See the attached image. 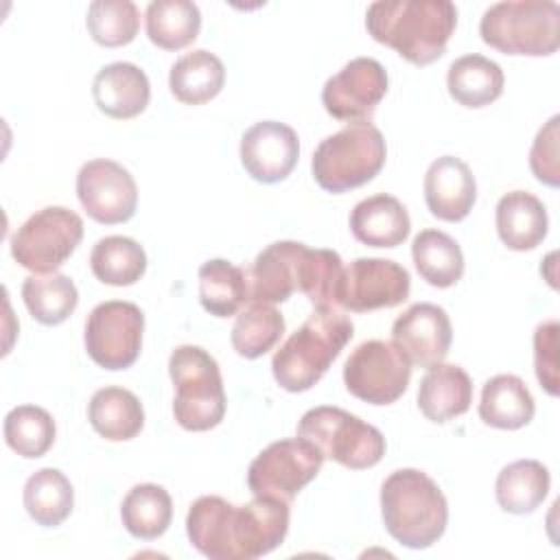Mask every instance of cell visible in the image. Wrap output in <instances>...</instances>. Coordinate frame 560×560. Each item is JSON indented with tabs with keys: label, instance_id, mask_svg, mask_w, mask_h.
<instances>
[{
	"label": "cell",
	"instance_id": "44dd1931",
	"mask_svg": "<svg viewBox=\"0 0 560 560\" xmlns=\"http://www.w3.org/2000/svg\"><path fill=\"white\" fill-rule=\"evenodd\" d=\"M350 230L368 247H396L409 236L411 221L407 208L396 197L378 192L352 208Z\"/></svg>",
	"mask_w": 560,
	"mask_h": 560
},
{
	"label": "cell",
	"instance_id": "5bb4252c",
	"mask_svg": "<svg viewBox=\"0 0 560 560\" xmlns=\"http://www.w3.org/2000/svg\"><path fill=\"white\" fill-rule=\"evenodd\" d=\"M409 271L387 258H357L343 267L339 306L352 313L398 306L409 298Z\"/></svg>",
	"mask_w": 560,
	"mask_h": 560
},
{
	"label": "cell",
	"instance_id": "52a82bcc",
	"mask_svg": "<svg viewBox=\"0 0 560 560\" xmlns=\"http://www.w3.org/2000/svg\"><path fill=\"white\" fill-rule=\"evenodd\" d=\"M481 39L505 55L547 57L560 44V7L551 0H505L486 9Z\"/></svg>",
	"mask_w": 560,
	"mask_h": 560
},
{
	"label": "cell",
	"instance_id": "7402d4cb",
	"mask_svg": "<svg viewBox=\"0 0 560 560\" xmlns=\"http://www.w3.org/2000/svg\"><path fill=\"white\" fill-rule=\"evenodd\" d=\"M472 381L468 372L453 363L429 368L418 387V407L431 422H448L470 409Z\"/></svg>",
	"mask_w": 560,
	"mask_h": 560
},
{
	"label": "cell",
	"instance_id": "d4e9b609",
	"mask_svg": "<svg viewBox=\"0 0 560 560\" xmlns=\"http://www.w3.org/2000/svg\"><path fill=\"white\" fill-rule=\"evenodd\" d=\"M88 420L105 440L125 442L142 431L144 409L133 392L112 385L94 392L88 405Z\"/></svg>",
	"mask_w": 560,
	"mask_h": 560
},
{
	"label": "cell",
	"instance_id": "f546056e",
	"mask_svg": "<svg viewBox=\"0 0 560 560\" xmlns=\"http://www.w3.org/2000/svg\"><path fill=\"white\" fill-rule=\"evenodd\" d=\"M74 505L70 479L57 468H39L24 483V508L42 527L61 525Z\"/></svg>",
	"mask_w": 560,
	"mask_h": 560
},
{
	"label": "cell",
	"instance_id": "3957f363",
	"mask_svg": "<svg viewBox=\"0 0 560 560\" xmlns=\"http://www.w3.org/2000/svg\"><path fill=\"white\" fill-rule=\"evenodd\" d=\"M455 26L457 7L448 0H378L365 11L372 39L394 48L413 66L440 59Z\"/></svg>",
	"mask_w": 560,
	"mask_h": 560
},
{
	"label": "cell",
	"instance_id": "ab89813d",
	"mask_svg": "<svg viewBox=\"0 0 560 560\" xmlns=\"http://www.w3.org/2000/svg\"><path fill=\"white\" fill-rule=\"evenodd\" d=\"M558 122L560 116H551V120L536 133L529 153V166L538 182L558 188L560 184V166H558Z\"/></svg>",
	"mask_w": 560,
	"mask_h": 560
},
{
	"label": "cell",
	"instance_id": "ba28073f",
	"mask_svg": "<svg viewBox=\"0 0 560 560\" xmlns=\"http://www.w3.org/2000/svg\"><path fill=\"white\" fill-rule=\"evenodd\" d=\"M168 374L177 424L186 431L214 429L225 416V389L214 357L199 346H179L171 352Z\"/></svg>",
	"mask_w": 560,
	"mask_h": 560
},
{
	"label": "cell",
	"instance_id": "d590c367",
	"mask_svg": "<svg viewBox=\"0 0 560 560\" xmlns=\"http://www.w3.org/2000/svg\"><path fill=\"white\" fill-rule=\"evenodd\" d=\"M282 332L284 317L273 304L249 302V306L236 315L230 341L238 357L258 359L280 341Z\"/></svg>",
	"mask_w": 560,
	"mask_h": 560
},
{
	"label": "cell",
	"instance_id": "f35d334b",
	"mask_svg": "<svg viewBox=\"0 0 560 560\" xmlns=\"http://www.w3.org/2000/svg\"><path fill=\"white\" fill-rule=\"evenodd\" d=\"M558 332L556 319L542 322L534 332V365L540 387L549 396H558Z\"/></svg>",
	"mask_w": 560,
	"mask_h": 560
},
{
	"label": "cell",
	"instance_id": "f1b7e54d",
	"mask_svg": "<svg viewBox=\"0 0 560 560\" xmlns=\"http://www.w3.org/2000/svg\"><path fill=\"white\" fill-rule=\"evenodd\" d=\"M199 302L214 317H232L249 302L247 273L223 258L206 260L199 267Z\"/></svg>",
	"mask_w": 560,
	"mask_h": 560
},
{
	"label": "cell",
	"instance_id": "9a60e30c",
	"mask_svg": "<svg viewBox=\"0 0 560 560\" xmlns=\"http://www.w3.org/2000/svg\"><path fill=\"white\" fill-rule=\"evenodd\" d=\"M77 197L98 223H125L136 214L138 188L131 173L114 160H90L77 173Z\"/></svg>",
	"mask_w": 560,
	"mask_h": 560
},
{
	"label": "cell",
	"instance_id": "277c9868",
	"mask_svg": "<svg viewBox=\"0 0 560 560\" xmlns=\"http://www.w3.org/2000/svg\"><path fill=\"white\" fill-rule=\"evenodd\" d=\"M381 514L394 540L409 549H427L446 529L448 503L427 472L400 468L381 486Z\"/></svg>",
	"mask_w": 560,
	"mask_h": 560
},
{
	"label": "cell",
	"instance_id": "9c48e42d",
	"mask_svg": "<svg viewBox=\"0 0 560 560\" xmlns=\"http://www.w3.org/2000/svg\"><path fill=\"white\" fill-rule=\"evenodd\" d=\"M298 438L311 442L324 459L328 457L352 470L372 468L385 455L383 433L339 407L308 409L298 424Z\"/></svg>",
	"mask_w": 560,
	"mask_h": 560
},
{
	"label": "cell",
	"instance_id": "603a6c76",
	"mask_svg": "<svg viewBox=\"0 0 560 560\" xmlns=\"http://www.w3.org/2000/svg\"><path fill=\"white\" fill-rule=\"evenodd\" d=\"M497 234L508 249L525 252L542 243L549 228V217L545 203L527 192L512 190L503 195L497 203Z\"/></svg>",
	"mask_w": 560,
	"mask_h": 560
},
{
	"label": "cell",
	"instance_id": "836d02e7",
	"mask_svg": "<svg viewBox=\"0 0 560 560\" xmlns=\"http://www.w3.org/2000/svg\"><path fill=\"white\" fill-rule=\"evenodd\" d=\"M22 300L33 319L46 326H57L74 313L79 291L63 273H33L22 284Z\"/></svg>",
	"mask_w": 560,
	"mask_h": 560
},
{
	"label": "cell",
	"instance_id": "7a4b0ae2",
	"mask_svg": "<svg viewBox=\"0 0 560 560\" xmlns=\"http://www.w3.org/2000/svg\"><path fill=\"white\" fill-rule=\"evenodd\" d=\"M341 276L343 262L337 252L276 241L256 256L247 273L249 302L278 304L300 291L315 308H339Z\"/></svg>",
	"mask_w": 560,
	"mask_h": 560
},
{
	"label": "cell",
	"instance_id": "ac0fdd59",
	"mask_svg": "<svg viewBox=\"0 0 560 560\" xmlns=\"http://www.w3.org/2000/svg\"><path fill=\"white\" fill-rule=\"evenodd\" d=\"M300 158L298 133L278 120H260L241 138V164L262 184H276L291 175Z\"/></svg>",
	"mask_w": 560,
	"mask_h": 560
},
{
	"label": "cell",
	"instance_id": "5b68a950",
	"mask_svg": "<svg viewBox=\"0 0 560 560\" xmlns=\"http://www.w3.org/2000/svg\"><path fill=\"white\" fill-rule=\"evenodd\" d=\"M354 326L339 308H315L308 319L276 350L271 372L287 392L311 389L352 339Z\"/></svg>",
	"mask_w": 560,
	"mask_h": 560
},
{
	"label": "cell",
	"instance_id": "4fadbf2b",
	"mask_svg": "<svg viewBox=\"0 0 560 560\" xmlns=\"http://www.w3.org/2000/svg\"><path fill=\"white\" fill-rule=\"evenodd\" d=\"M144 315L133 302L109 300L96 304L85 322V350L105 370H125L142 348Z\"/></svg>",
	"mask_w": 560,
	"mask_h": 560
},
{
	"label": "cell",
	"instance_id": "4dcf8cb0",
	"mask_svg": "<svg viewBox=\"0 0 560 560\" xmlns=\"http://www.w3.org/2000/svg\"><path fill=\"white\" fill-rule=\"evenodd\" d=\"M120 518L125 529L140 540H153L162 536L173 518L171 494L158 483L133 486L120 505Z\"/></svg>",
	"mask_w": 560,
	"mask_h": 560
},
{
	"label": "cell",
	"instance_id": "6da1fadb",
	"mask_svg": "<svg viewBox=\"0 0 560 560\" xmlns=\"http://www.w3.org/2000/svg\"><path fill=\"white\" fill-rule=\"evenodd\" d=\"M289 532V503L254 497L232 505L223 497L206 494L192 501L186 514L190 545L210 560H254L284 540Z\"/></svg>",
	"mask_w": 560,
	"mask_h": 560
},
{
	"label": "cell",
	"instance_id": "e575fe53",
	"mask_svg": "<svg viewBox=\"0 0 560 560\" xmlns=\"http://www.w3.org/2000/svg\"><path fill=\"white\" fill-rule=\"evenodd\" d=\"M90 269L103 284L129 287L147 271V254L129 236H105L90 254Z\"/></svg>",
	"mask_w": 560,
	"mask_h": 560
},
{
	"label": "cell",
	"instance_id": "484cf974",
	"mask_svg": "<svg viewBox=\"0 0 560 560\" xmlns=\"http://www.w3.org/2000/svg\"><path fill=\"white\" fill-rule=\"evenodd\" d=\"M503 70L483 55H464L455 59L446 74L448 94L464 107H486L503 94Z\"/></svg>",
	"mask_w": 560,
	"mask_h": 560
},
{
	"label": "cell",
	"instance_id": "4316f807",
	"mask_svg": "<svg viewBox=\"0 0 560 560\" xmlns=\"http://www.w3.org/2000/svg\"><path fill=\"white\" fill-rule=\"evenodd\" d=\"M225 83L223 61L203 48L182 55L168 72L173 96L186 105H203L214 98Z\"/></svg>",
	"mask_w": 560,
	"mask_h": 560
},
{
	"label": "cell",
	"instance_id": "8992f818",
	"mask_svg": "<svg viewBox=\"0 0 560 560\" xmlns=\"http://www.w3.org/2000/svg\"><path fill=\"white\" fill-rule=\"evenodd\" d=\"M385 138L370 120L348 122L324 138L311 160L313 179L326 192L339 195L374 179L385 164Z\"/></svg>",
	"mask_w": 560,
	"mask_h": 560
},
{
	"label": "cell",
	"instance_id": "1f68e13d",
	"mask_svg": "<svg viewBox=\"0 0 560 560\" xmlns=\"http://www.w3.org/2000/svg\"><path fill=\"white\" fill-rule=\"evenodd\" d=\"M411 256L418 273L431 287H453L464 273V254L446 232L422 230L411 243Z\"/></svg>",
	"mask_w": 560,
	"mask_h": 560
},
{
	"label": "cell",
	"instance_id": "8fae6325",
	"mask_svg": "<svg viewBox=\"0 0 560 560\" xmlns=\"http://www.w3.org/2000/svg\"><path fill=\"white\" fill-rule=\"evenodd\" d=\"M324 455L302 438H287L262 448L247 470V486L254 497L293 501L322 470Z\"/></svg>",
	"mask_w": 560,
	"mask_h": 560
},
{
	"label": "cell",
	"instance_id": "d6986e66",
	"mask_svg": "<svg viewBox=\"0 0 560 560\" xmlns=\"http://www.w3.org/2000/svg\"><path fill=\"white\" fill-rule=\"evenodd\" d=\"M477 199L475 175L468 164L455 155L433 160L424 173V201L433 217L442 221H462Z\"/></svg>",
	"mask_w": 560,
	"mask_h": 560
},
{
	"label": "cell",
	"instance_id": "74e56055",
	"mask_svg": "<svg viewBox=\"0 0 560 560\" xmlns=\"http://www.w3.org/2000/svg\"><path fill=\"white\" fill-rule=\"evenodd\" d=\"M92 39L116 48L133 42L140 28V11L131 0H94L85 18Z\"/></svg>",
	"mask_w": 560,
	"mask_h": 560
},
{
	"label": "cell",
	"instance_id": "cb8c5ba5",
	"mask_svg": "<svg viewBox=\"0 0 560 560\" xmlns=\"http://www.w3.org/2000/svg\"><path fill=\"white\" fill-rule=\"evenodd\" d=\"M534 411V396L523 378L514 374H497L486 381L479 400V418L486 424L514 431L529 424Z\"/></svg>",
	"mask_w": 560,
	"mask_h": 560
},
{
	"label": "cell",
	"instance_id": "83f0119b",
	"mask_svg": "<svg viewBox=\"0 0 560 560\" xmlns=\"http://www.w3.org/2000/svg\"><path fill=\"white\" fill-rule=\"evenodd\" d=\"M551 477L545 464L536 459H518L508 464L494 483L497 503L510 514H529L547 497Z\"/></svg>",
	"mask_w": 560,
	"mask_h": 560
},
{
	"label": "cell",
	"instance_id": "2e32d148",
	"mask_svg": "<svg viewBox=\"0 0 560 560\" xmlns=\"http://www.w3.org/2000/svg\"><path fill=\"white\" fill-rule=\"evenodd\" d=\"M385 94V68L372 57H357L324 83L322 103L332 118L359 122L372 118Z\"/></svg>",
	"mask_w": 560,
	"mask_h": 560
},
{
	"label": "cell",
	"instance_id": "8d00e7d4",
	"mask_svg": "<svg viewBox=\"0 0 560 560\" xmlns=\"http://www.w3.org/2000/svg\"><path fill=\"white\" fill-rule=\"evenodd\" d=\"M52 416L35 405L13 407L4 416V440L11 451L26 459L42 457L55 442Z\"/></svg>",
	"mask_w": 560,
	"mask_h": 560
},
{
	"label": "cell",
	"instance_id": "30bf717a",
	"mask_svg": "<svg viewBox=\"0 0 560 560\" xmlns=\"http://www.w3.org/2000/svg\"><path fill=\"white\" fill-rule=\"evenodd\" d=\"M83 238V221L63 206H48L31 214L11 236V256L35 273H52Z\"/></svg>",
	"mask_w": 560,
	"mask_h": 560
},
{
	"label": "cell",
	"instance_id": "e0dca14e",
	"mask_svg": "<svg viewBox=\"0 0 560 560\" xmlns=\"http://www.w3.org/2000/svg\"><path fill=\"white\" fill-rule=\"evenodd\" d=\"M453 339L446 311L431 302L411 304L392 326V343L409 359L411 365L433 368L444 361Z\"/></svg>",
	"mask_w": 560,
	"mask_h": 560
},
{
	"label": "cell",
	"instance_id": "ffe728a7",
	"mask_svg": "<svg viewBox=\"0 0 560 560\" xmlns=\"http://www.w3.org/2000/svg\"><path fill=\"white\" fill-rule=\"evenodd\" d=\"M96 107L109 118H133L142 114L151 98V85L142 68L129 61L103 66L92 81Z\"/></svg>",
	"mask_w": 560,
	"mask_h": 560
},
{
	"label": "cell",
	"instance_id": "d6a6232c",
	"mask_svg": "<svg viewBox=\"0 0 560 560\" xmlns=\"http://www.w3.org/2000/svg\"><path fill=\"white\" fill-rule=\"evenodd\" d=\"M149 39L164 50L192 44L201 28V13L188 0H153L144 13Z\"/></svg>",
	"mask_w": 560,
	"mask_h": 560
},
{
	"label": "cell",
	"instance_id": "7c38bea8",
	"mask_svg": "<svg viewBox=\"0 0 560 560\" xmlns=\"http://www.w3.org/2000/svg\"><path fill=\"white\" fill-rule=\"evenodd\" d=\"M409 378V359L394 343L381 339L359 343L343 365L346 389L370 405L396 402L407 392Z\"/></svg>",
	"mask_w": 560,
	"mask_h": 560
}]
</instances>
